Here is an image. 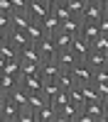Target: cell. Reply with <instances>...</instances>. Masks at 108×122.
Wrapping results in <instances>:
<instances>
[{
  "label": "cell",
  "instance_id": "cell-1",
  "mask_svg": "<svg viewBox=\"0 0 108 122\" xmlns=\"http://www.w3.org/2000/svg\"><path fill=\"white\" fill-rule=\"evenodd\" d=\"M34 46H37V51H39V56H42V61H47V59H54L57 56V44H54V37L52 34H44L39 42H34Z\"/></svg>",
  "mask_w": 108,
  "mask_h": 122
},
{
  "label": "cell",
  "instance_id": "cell-2",
  "mask_svg": "<svg viewBox=\"0 0 108 122\" xmlns=\"http://www.w3.org/2000/svg\"><path fill=\"white\" fill-rule=\"evenodd\" d=\"M69 73L74 76L76 83H91V78H93V68L86 64V61H76V64L69 68Z\"/></svg>",
  "mask_w": 108,
  "mask_h": 122
},
{
  "label": "cell",
  "instance_id": "cell-3",
  "mask_svg": "<svg viewBox=\"0 0 108 122\" xmlns=\"http://www.w3.org/2000/svg\"><path fill=\"white\" fill-rule=\"evenodd\" d=\"M79 107L76 103H71V100H69V103H64L62 107L57 110V122H76V117H79Z\"/></svg>",
  "mask_w": 108,
  "mask_h": 122
},
{
  "label": "cell",
  "instance_id": "cell-4",
  "mask_svg": "<svg viewBox=\"0 0 108 122\" xmlns=\"http://www.w3.org/2000/svg\"><path fill=\"white\" fill-rule=\"evenodd\" d=\"M59 71H62V66H59L54 59H47V61L39 64V78L42 81H57Z\"/></svg>",
  "mask_w": 108,
  "mask_h": 122
},
{
  "label": "cell",
  "instance_id": "cell-5",
  "mask_svg": "<svg viewBox=\"0 0 108 122\" xmlns=\"http://www.w3.org/2000/svg\"><path fill=\"white\" fill-rule=\"evenodd\" d=\"M25 12L29 15V20H34V22H39L47 12H49V5L47 3H42V0H29L27 3V10Z\"/></svg>",
  "mask_w": 108,
  "mask_h": 122
},
{
  "label": "cell",
  "instance_id": "cell-6",
  "mask_svg": "<svg viewBox=\"0 0 108 122\" xmlns=\"http://www.w3.org/2000/svg\"><path fill=\"white\" fill-rule=\"evenodd\" d=\"M103 17V7L96 3V0H86L84 5V12H81V20H88V22H98Z\"/></svg>",
  "mask_w": 108,
  "mask_h": 122
},
{
  "label": "cell",
  "instance_id": "cell-7",
  "mask_svg": "<svg viewBox=\"0 0 108 122\" xmlns=\"http://www.w3.org/2000/svg\"><path fill=\"white\" fill-rule=\"evenodd\" d=\"M69 51H71L79 61H84V59H86V54L91 51V44H88L84 37H79V34H76V37L71 39V46H69Z\"/></svg>",
  "mask_w": 108,
  "mask_h": 122
},
{
  "label": "cell",
  "instance_id": "cell-8",
  "mask_svg": "<svg viewBox=\"0 0 108 122\" xmlns=\"http://www.w3.org/2000/svg\"><path fill=\"white\" fill-rule=\"evenodd\" d=\"M17 112H20V107L10 98H5L3 103H0V122H15L17 120Z\"/></svg>",
  "mask_w": 108,
  "mask_h": 122
},
{
  "label": "cell",
  "instance_id": "cell-9",
  "mask_svg": "<svg viewBox=\"0 0 108 122\" xmlns=\"http://www.w3.org/2000/svg\"><path fill=\"white\" fill-rule=\"evenodd\" d=\"M5 42L12 44L15 49H22L25 44H29V39H27V34L22 32V29H12V27H10L7 32H5Z\"/></svg>",
  "mask_w": 108,
  "mask_h": 122
},
{
  "label": "cell",
  "instance_id": "cell-10",
  "mask_svg": "<svg viewBox=\"0 0 108 122\" xmlns=\"http://www.w3.org/2000/svg\"><path fill=\"white\" fill-rule=\"evenodd\" d=\"M42 83L44 81L39 78V73H34V76H20V86H22L27 93H42Z\"/></svg>",
  "mask_w": 108,
  "mask_h": 122
},
{
  "label": "cell",
  "instance_id": "cell-11",
  "mask_svg": "<svg viewBox=\"0 0 108 122\" xmlns=\"http://www.w3.org/2000/svg\"><path fill=\"white\" fill-rule=\"evenodd\" d=\"M34 122H57V107L52 103H44L34 112Z\"/></svg>",
  "mask_w": 108,
  "mask_h": 122
},
{
  "label": "cell",
  "instance_id": "cell-12",
  "mask_svg": "<svg viewBox=\"0 0 108 122\" xmlns=\"http://www.w3.org/2000/svg\"><path fill=\"white\" fill-rule=\"evenodd\" d=\"M98 34H101V32H98V22H88V20H81V32H79V37H84L86 42L91 44Z\"/></svg>",
  "mask_w": 108,
  "mask_h": 122
},
{
  "label": "cell",
  "instance_id": "cell-13",
  "mask_svg": "<svg viewBox=\"0 0 108 122\" xmlns=\"http://www.w3.org/2000/svg\"><path fill=\"white\" fill-rule=\"evenodd\" d=\"M59 29L62 32H66V34H71V37H76L79 32H81V17H66V20H62V25H59Z\"/></svg>",
  "mask_w": 108,
  "mask_h": 122
},
{
  "label": "cell",
  "instance_id": "cell-14",
  "mask_svg": "<svg viewBox=\"0 0 108 122\" xmlns=\"http://www.w3.org/2000/svg\"><path fill=\"white\" fill-rule=\"evenodd\" d=\"M54 61H57L59 66H62V71H69V68H71V66L76 64V61H79V59H76L71 51H69V49H64V51H57Z\"/></svg>",
  "mask_w": 108,
  "mask_h": 122
},
{
  "label": "cell",
  "instance_id": "cell-15",
  "mask_svg": "<svg viewBox=\"0 0 108 122\" xmlns=\"http://www.w3.org/2000/svg\"><path fill=\"white\" fill-rule=\"evenodd\" d=\"M17 56L22 59V61H42V56H39V51H37V46L29 42V44H25L22 49H17Z\"/></svg>",
  "mask_w": 108,
  "mask_h": 122
},
{
  "label": "cell",
  "instance_id": "cell-16",
  "mask_svg": "<svg viewBox=\"0 0 108 122\" xmlns=\"http://www.w3.org/2000/svg\"><path fill=\"white\" fill-rule=\"evenodd\" d=\"M7 98L12 100L17 107H27V90H25L22 86H15V88L7 93Z\"/></svg>",
  "mask_w": 108,
  "mask_h": 122
},
{
  "label": "cell",
  "instance_id": "cell-17",
  "mask_svg": "<svg viewBox=\"0 0 108 122\" xmlns=\"http://www.w3.org/2000/svg\"><path fill=\"white\" fill-rule=\"evenodd\" d=\"M29 22H32V20H29L27 12H12V15H10V27H12V29H22V32H25Z\"/></svg>",
  "mask_w": 108,
  "mask_h": 122
},
{
  "label": "cell",
  "instance_id": "cell-18",
  "mask_svg": "<svg viewBox=\"0 0 108 122\" xmlns=\"http://www.w3.org/2000/svg\"><path fill=\"white\" fill-rule=\"evenodd\" d=\"M25 34H27V39H29V42H39V39H42L47 32H44V29H42V25H39V22H34V20H32V22H29L27 25V29H25Z\"/></svg>",
  "mask_w": 108,
  "mask_h": 122
},
{
  "label": "cell",
  "instance_id": "cell-19",
  "mask_svg": "<svg viewBox=\"0 0 108 122\" xmlns=\"http://www.w3.org/2000/svg\"><path fill=\"white\" fill-rule=\"evenodd\" d=\"M39 25H42V29H44L47 34H54V32H59V25H62V22H59L52 12H47L42 20H39Z\"/></svg>",
  "mask_w": 108,
  "mask_h": 122
},
{
  "label": "cell",
  "instance_id": "cell-20",
  "mask_svg": "<svg viewBox=\"0 0 108 122\" xmlns=\"http://www.w3.org/2000/svg\"><path fill=\"white\" fill-rule=\"evenodd\" d=\"M84 61H86V64L96 71V68H101V66L106 64V54H101V51H96V49H91V51L86 54V59H84Z\"/></svg>",
  "mask_w": 108,
  "mask_h": 122
},
{
  "label": "cell",
  "instance_id": "cell-21",
  "mask_svg": "<svg viewBox=\"0 0 108 122\" xmlns=\"http://www.w3.org/2000/svg\"><path fill=\"white\" fill-rule=\"evenodd\" d=\"M57 86L62 88V90H71V88L76 86V81H74V76L69 73V71H59V76H57Z\"/></svg>",
  "mask_w": 108,
  "mask_h": 122
},
{
  "label": "cell",
  "instance_id": "cell-22",
  "mask_svg": "<svg viewBox=\"0 0 108 122\" xmlns=\"http://www.w3.org/2000/svg\"><path fill=\"white\" fill-rule=\"evenodd\" d=\"M54 37V44H57V49H59V51H64V49H69V46H71V34H66V32H62V29H59V32H54L52 34Z\"/></svg>",
  "mask_w": 108,
  "mask_h": 122
},
{
  "label": "cell",
  "instance_id": "cell-23",
  "mask_svg": "<svg viewBox=\"0 0 108 122\" xmlns=\"http://www.w3.org/2000/svg\"><path fill=\"white\" fill-rule=\"evenodd\" d=\"M84 90V103H96V100H101V95H98V90L93 83H79Z\"/></svg>",
  "mask_w": 108,
  "mask_h": 122
},
{
  "label": "cell",
  "instance_id": "cell-24",
  "mask_svg": "<svg viewBox=\"0 0 108 122\" xmlns=\"http://www.w3.org/2000/svg\"><path fill=\"white\" fill-rule=\"evenodd\" d=\"M44 103H49V100H47L42 93H27V107H29V110H34V112H37Z\"/></svg>",
  "mask_w": 108,
  "mask_h": 122
},
{
  "label": "cell",
  "instance_id": "cell-25",
  "mask_svg": "<svg viewBox=\"0 0 108 122\" xmlns=\"http://www.w3.org/2000/svg\"><path fill=\"white\" fill-rule=\"evenodd\" d=\"M0 73H10V76H17V78H20V56L5 59V66H3Z\"/></svg>",
  "mask_w": 108,
  "mask_h": 122
},
{
  "label": "cell",
  "instance_id": "cell-26",
  "mask_svg": "<svg viewBox=\"0 0 108 122\" xmlns=\"http://www.w3.org/2000/svg\"><path fill=\"white\" fill-rule=\"evenodd\" d=\"M15 86H20V78L17 76H10V73H0V88L5 90V93H10Z\"/></svg>",
  "mask_w": 108,
  "mask_h": 122
},
{
  "label": "cell",
  "instance_id": "cell-27",
  "mask_svg": "<svg viewBox=\"0 0 108 122\" xmlns=\"http://www.w3.org/2000/svg\"><path fill=\"white\" fill-rule=\"evenodd\" d=\"M64 5L69 7V12H71L74 17H81V12H84V5H86V0H64Z\"/></svg>",
  "mask_w": 108,
  "mask_h": 122
},
{
  "label": "cell",
  "instance_id": "cell-28",
  "mask_svg": "<svg viewBox=\"0 0 108 122\" xmlns=\"http://www.w3.org/2000/svg\"><path fill=\"white\" fill-rule=\"evenodd\" d=\"M69 100H71V103H76L79 107L84 105V90H81V86H79V83H76L71 90H69Z\"/></svg>",
  "mask_w": 108,
  "mask_h": 122
},
{
  "label": "cell",
  "instance_id": "cell-29",
  "mask_svg": "<svg viewBox=\"0 0 108 122\" xmlns=\"http://www.w3.org/2000/svg\"><path fill=\"white\" fill-rule=\"evenodd\" d=\"M91 49H96V51H106V49H108V34H98L96 39H93V42H91Z\"/></svg>",
  "mask_w": 108,
  "mask_h": 122
},
{
  "label": "cell",
  "instance_id": "cell-30",
  "mask_svg": "<svg viewBox=\"0 0 108 122\" xmlns=\"http://www.w3.org/2000/svg\"><path fill=\"white\" fill-rule=\"evenodd\" d=\"M49 103H52V105H54V107L59 110V107H62L64 103H69V90H59V93H57V95H54L52 100H49Z\"/></svg>",
  "mask_w": 108,
  "mask_h": 122
},
{
  "label": "cell",
  "instance_id": "cell-31",
  "mask_svg": "<svg viewBox=\"0 0 108 122\" xmlns=\"http://www.w3.org/2000/svg\"><path fill=\"white\" fill-rule=\"evenodd\" d=\"M15 122H34V110H29V107H20V112H17V120Z\"/></svg>",
  "mask_w": 108,
  "mask_h": 122
},
{
  "label": "cell",
  "instance_id": "cell-32",
  "mask_svg": "<svg viewBox=\"0 0 108 122\" xmlns=\"http://www.w3.org/2000/svg\"><path fill=\"white\" fill-rule=\"evenodd\" d=\"M0 56H3V59H12V56H17V49L12 44L3 42V44H0Z\"/></svg>",
  "mask_w": 108,
  "mask_h": 122
},
{
  "label": "cell",
  "instance_id": "cell-33",
  "mask_svg": "<svg viewBox=\"0 0 108 122\" xmlns=\"http://www.w3.org/2000/svg\"><path fill=\"white\" fill-rule=\"evenodd\" d=\"M10 7H12V12H25L27 10V0H10Z\"/></svg>",
  "mask_w": 108,
  "mask_h": 122
},
{
  "label": "cell",
  "instance_id": "cell-34",
  "mask_svg": "<svg viewBox=\"0 0 108 122\" xmlns=\"http://www.w3.org/2000/svg\"><path fill=\"white\" fill-rule=\"evenodd\" d=\"M10 15L12 12H0V32H7L10 29Z\"/></svg>",
  "mask_w": 108,
  "mask_h": 122
},
{
  "label": "cell",
  "instance_id": "cell-35",
  "mask_svg": "<svg viewBox=\"0 0 108 122\" xmlns=\"http://www.w3.org/2000/svg\"><path fill=\"white\" fill-rule=\"evenodd\" d=\"M93 83V81H91ZM96 86V90H98V95H101V100L103 98H108V81H101V83H93Z\"/></svg>",
  "mask_w": 108,
  "mask_h": 122
},
{
  "label": "cell",
  "instance_id": "cell-36",
  "mask_svg": "<svg viewBox=\"0 0 108 122\" xmlns=\"http://www.w3.org/2000/svg\"><path fill=\"white\" fill-rule=\"evenodd\" d=\"M98 32H101V34H108V17H101V20H98Z\"/></svg>",
  "mask_w": 108,
  "mask_h": 122
},
{
  "label": "cell",
  "instance_id": "cell-37",
  "mask_svg": "<svg viewBox=\"0 0 108 122\" xmlns=\"http://www.w3.org/2000/svg\"><path fill=\"white\" fill-rule=\"evenodd\" d=\"M0 12H12V7H10V0H0Z\"/></svg>",
  "mask_w": 108,
  "mask_h": 122
},
{
  "label": "cell",
  "instance_id": "cell-38",
  "mask_svg": "<svg viewBox=\"0 0 108 122\" xmlns=\"http://www.w3.org/2000/svg\"><path fill=\"white\" fill-rule=\"evenodd\" d=\"M101 103H103V120L101 122H108V98H103Z\"/></svg>",
  "mask_w": 108,
  "mask_h": 122
},
{
  "label": "cell",
  "instance_id": "cell-39",
  "mask_svg": "<svg viewBox=\"0 0 108 122\" xmlns=\"http://www.w3.org/2000/svg\"><path fill=\"white\" fill-rule=\"evenodd\" d=\"M5 98H7V93H5V90H3V88H0V103H3V100H5Z\"/></svg>",
  "mask_w": 108,
  "mask_h": 122
},
{
  "label": "cell",
  "instance_id": "cell-40",
  "mask_svg": "<svg viewBox=\"0 0 108 122\" xmlns=\"http://www.w3.org/2000/svg\"><path fill=\"white\" fill-rule=\"evenodd\" d=\"M96 3L101 5V7H108V0H96Z\"/></svg>",
  "mask_w": 108,
  "mask_h": 122
},
{
  "label": "cell",
  "instance_id": "cell-41",
  "mask_svg": "<svg viewBox=\"0 0 108 122\" xmlns=\"http://www.w3.org/2000/svg\"><path fill=\"white\" fill-rule=\"evenodd\" d=\"M3 66H5V59H3V56H0V71H3Z\"/></svg>",
  "mask_w": 108,
  "mask_h": 122
},
{
  "label": "cell",
  "instance_id": "cell-42",
  "mask_svg": "<svg viewBox=\"0 0 108 122\" xmlns=\"http://www.w3.org/2000/svg\"><path fill=\"white\" fill-rule=\"evenodd\" d=\"M5 42V32H0V44H3Z\"/></svg>",
  "mask_w": 108,
  "mask_h": 122
},
{
  "label": "cell",
  "instance_id": "cell-43",
  "mask_svg": "<svg viewBox=\"0 0 108 122\" xmlns=\"http://www.w3.org/2000/svg\"><path fill=\"white\" fill-rule=\"evenodd\" d=\"M103 17H108V7H103Z\"/></svg>",
  "mask_w": 108,
  "mask_h": 122
},
{
  "label": "cell",
  "instance_id": "cell-44",
  "mask_svg": "<svg viewBox=\"0 0 108 122\" xmlns=\"http://www.w3.org/2000/svg\"><path fill=\"white\" fill-rule=\"evenodd\" d=\"M42 3H47V5H52V3H54V0H42Z\"/></svg>",
  "mask_w": 108,
  "mask_h": 122
},
{
  "label": "cell",
  "instance_id": "cell-45",
  "mask_svg": "<svg viewBox=\"0 0 108 122\" xmlns=\"http://www.w3.org/2000/svg\"><path fill=\"white\" fill-rule=\"evenodd\" d=\"M103 68H106V71H108V61H106V64H103Z\"/></svg>",
  "mask_w": 108,
  "mask_h": 122
},
{
  "label": "cell",
  "instance_id": "cell-46",
  "mask_svg": "<svg viewBox=\"0 0 108 122\" xmlns=\"http://www.w3.org/2000/svg\"><path fill=\"white\" fill-rule=\"evenodd\" d=\"M103 54H106V61H108V49H106V51H103Z\"/></svg>",
  "mask_w": 108,
  "mask_h": 122
},
{
  "label": "cell",
  "instance_id": "cell-47",
  "mask_svg": "<svg viewBox=\"0 0 108 122\" xmlns=\"http://www.w3.org/2000/svg\"><path fill=\"white\" fill-rule=\"evenodd\" d=\"M27 3H29V0H27Z\"/></svg>",
  "mask_w": 108,
  "mask_h": 122
}]
</instances>
